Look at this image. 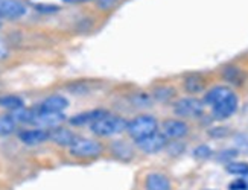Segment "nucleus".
<instances>
[{"label":"nucleus","instance_id":"1","mask_svg":"<svg viewBox=\"0 0 248 190\" xmlns=\"http://www.w3.org/2000/svg\"><path fill=\"white\" fill-rule=\"evenodd\" d=\"M128 128V122L121 117V116H111L107 114L102 119L96 120L94 123L90 125V130L93 134L99 135V137H110L121 134Z\"/></svg>","mask_w":248,"mask_h":190},{"label":"nucleus","instance_id":"2","mask_svg":"<svg viewBox=\"0 0 248 190\" xmlns=\"http://www.w3.org/2000/svg\"><path fill=\"white\" fill-rule=\"evenodd\" d=\"M126 131L134 140L143 139L146 135L157 132V120L154 116H148V114L137 116L131 122H128Z\"/></svg>","mask_w":248,"mask_h":190},{"label":"nucleus","instance_id":"3","mask_svg":"<svg viewBox=\"0 0 248 190\" xmlns=\"http://www.w3.org/2000/svg\"><path fill=\"white\" fill-rule=\"evenodd\" d=\"M64 120H66V116L62 113H53V111H45V110L35 108L34 117H32L31 123L38 126L40 130H53L61 126Z\"/></svg>","mask_w":248,"mask_h":190},{"label":"nucleus","instance_id":"4","mask_svg":"<svg viewBox=\"0 0 248 190\" xmlns=\"http://www.w3.org/2000/svg\"><path fill=\"white\" fill-rule=\"evenodd\" d=\"M102 152V145L92 139H78L70 146V154L78 158H92L98 157Z\"/></svg>","mask_w":248,"mask_h":190},{"label":"nucleus","instance_id":"5","mask_svg":"<svg viewBox=\"0 0 248 190\" xmlns=\"http://www.w3.org/2000/svg\"><path fill=\"white\" fill-rule=\"evenodd\" d=\"M204 111V103L197 98L180 99L174 105V113L178 117H198Z\"/></svg>","mask_w":248,"mask_h":190},{"label":"nucleus","instance_id":"6","mask_svg":"<svg viewBox=\"0 0 248 190\" xmlns=\"http://www.w3.org/2000/svg\"><path fill=\"white\" fill-rule=\"evenodd\" d=\"M136 145L140 151H143L146 154H155L166 146V135L160 132H154L151 135L143 137V139L136 140Z\"/></svg>","mask_w":248,"mask_h":190},{"label":"nucleus","instance_id":"7","mask_svg":"<svg viewBox=\"0 0 248 190\" xmlns=\"http://www.w3.org/2000/svg\"><path fill=\"white\" fill-rule=\"evenodd\" d=\"M26 6L20 0H0V17L8 20H16L23 17Z\"/></svg>","mask_w":248,"mask_h":190},{"label":"nucleus","instance_id":"8","mask_svg":"<svg viewBox=\"0 0 248 190\" xmlns=\"http://www.w3.org/2000/svg\"><path fill=\"white\" fill-rule=\"evenodd\" d=\"M18 139L25 145L35 146V145H41V143L50 140V132L47 130H40V128L38 130H26L18 134Z\"/></svg>","mask_w":248,"mask_h":190},{"label":"nucleus","instance_id":"9","mask_svg":"<svg viewBox=\"0 0 248 190\" xmlns=\"http://www.w3.org/2000/svg\"><path fill=\"white\" fill-rule=\"evenodd\" d=\"M238 108V98L234 96V93L222 102L213 105V116L217 119H227Z\"/></svg>","mask_w":248,"mask_h":190},{"label":"nucleus","instance_id":"10","mask_svg":"<svg viewBox=\"0 0 248 190\" xmlns=\"http://www.w3.org/2000/svg\"><path fill=\"white\" fill-rule=\"evenodd\" d=\"M187 131H189L187 125L183 120L172 119L163 123V134L169 137V139H181V137H185L187 134Z\"/></svg>","mask_w":248,"mask_h":190},{"label":"nucleus","instance_id":"11","mask_svg":"<svg viewBox=\"0 0 248 190\" xmlns=\"http://www.w3.org/2000/svg\"><path fill=\"white\" fill-rule=\"evenodd\" d=\"M69 107V101L61 96V94H53V96L46 98L40 103V110H45V111H53V113H62Z\"/></svg>","mask_w":248,"mask_h":190},{"label":"nucleus","instance_id":"12","mask_svg":"<svg viewBox=\"0 0 248 190\" xmlns=\"http://www.w3.org/2000/svg\"><path fill=\"white\" fill-rule=\"evenodd\" d=\"M105 110H92V111H85V113H81V114H77L73 116V117L69 119L70 125H75V126H82V125H87V123H94L96 120L102 119L104 116H107Z\"/></svg>","mask_w":248,"mask_h":190},{"label":"nucleus","instance_id":"13","mask_svg":"<svg viewBox=\"0 0 248 190\" xmlns=\"http://www.w3.org/2000/svg\"><path fill=\"white\" fill-rule=\"evenodd\" d=\"M50 132V140L53 143H57L60 146H72V143L77 140V135H75L70 130H66V128H61V126H58V128H53L49 131Z\"/></svg>","mask_w":248,"mask_h":190},{"label":"nucleus","instance_id":"14","mask_svg":"<svg viewBox=\"0 0 248 190\" xmlns=\"http://www.w3.org/2000/svg\"><path fill=\"white\" fill-rule=\"evenodd\" d=\"M146 190H170L169 178L163 174H149L145 181Z\"/></svg>","mask_w":248,"mask_h":190},{"label":"nucleus","instance_id":"15","mask_svg":"<svg viewBox=\"0 0 248 190\" xmlns=\"http://www.w3.org/2000/svg\"><path fill=\"white\" fill-rule=\"evenodd\" d=\"M233 91L227 87H224V86H218V87H213L207 94H206V98H204V102L209 103V105H217L219 102H222L224 99H227L229 96H232Z\"/></svg>","mask_w":248,"mask_h":190},{"label":"nucleus","instance_id":"16","mask_svg":"<svg viewBox=\"0 0 248 190\" xmlns=\"http://www.w3.org/2000/svg\"><path fill=\"white\" fill-rule=\"evenodd\" d=\"M0 107L14 111V110L25 107V103H23V99L18 96H14V94H5V96H0Z\"/></svg>","mask_w":248,"mask_h":190},{"label":"nucleus","instance_id":"17","mask_svg":"<svg viewBox=\"0 0 248 190\" xmlns=\"http://www.w3.org/2000/svg\"><path fill=\"white\" fill-rule=\"evenodd\" d=\"M185 88L189 93H198V91H201L204 88V81L198 75H192V76L186 78V81H185Z\"/></svg>","mask_w":248,"mask_h":190},{"label":"nucleus","instance_id":"18","mask_svg":"<svg viewBox=\"0 0 248 190\" xmlns=\"http://www.w3.org/2000/svg\"><path fill=\"white\" fill-rule=\"evenodd\" d=\"M227 172L236 176H247L248 175V163H242V161H234V163H229L227 164Z\"/></svg>","mask_w":248,"mask_h":190},{"label":"nucleus","instance_id":"19","mask_svg":"<svg viewBox=\"0 0 248 190\" xmlns=\"http://www.w3.org/2000/svg\"><path fill=\"white\" fill-rule=\"evenodd\" d=\"M16 130V122L13 120L11 116H0V134L8 135L11 132H14Z\"/></svg>","mask_w":248,"mask_h":190},{"label":"nucleus","instance_id":"20","mask_svg":"<svg viewBox=\"0 0 248 190\" xmlns=\"http://www.w3.org/2000/svg\"><path fill=\"white\" fill-rule=\"evenodd\" d=\"M224 78L229 82L233 84H241L242 82V73L238 67H227L224 70Z\"/></svg>","mask_w":248,"mask_h":190},{"label":"nucleus","instance_id":"21","mask_svg":"<svg viewBox=\"0 0 248 190\" xmlns=\"http://www.w3.org/2000/svg\"><path fill=\"white\" fill-rule=\"evenodd\" d=\"M154 96L158 99V101H169L172 96H174V90L170 87H160L155 90Z\"/></svg>","mask_w":248,"mask_h":190},{"label":"nucleus","instance_id":"22","mask_svg":"<svg viewBox=\"0 0 248 190\" xmlns=\"http://www.w3.org/2000/svg\"><path fill=\"white\" fill-rule=\"evenodd\" d=\"M113 152L116 154V155H119V157H122V154H126V157H131V149L124 143V142H117V143H114L113 145Z\"/></svg>","mask_w":248,"mask_h":190},{"label":"nucleus","instance_id":"23","mask_svg":"<svg viewBox=\"0 0 248 190\" xmlns=\"http://www.w3.org/2000/svg\"><path fill=\"white\" fill-rule=\"evenodd\" d=\"M119 2V0H96V5L102 11H108V9L114 8V5Z\"/></svg>","mask_w":248,"mask_h":190},{"label":"nucleus","instance_id":"24","mask_svg":"<svg viewBox=\"0 0 248 190\" xmlns=\"http://www.w3.org/2000/svg\"><path fill=\"white\" fill-rule=\"evenodd\" d=\"M193 154H195V157H198V158H207V157H210L212 151L209 149L207 146H200V147H197L195 151H193Z\"/></svg>","mask_w":248,"mask_h":190},{"label":"nucleus","instance_id":"25","mask_svg":"<svg viewBox=\"0 0 248 190\" xmlns=\"http://www.w3.org/2000/svg\"><path fill=\"white\" fill-rule=\"evenodd\" d=\"M230 190H245V178H238V179H234L233 183H230L229 186Z\"/></svg>","mask_w":248,"mask_h":190},{"label":"nucleus","instance_id":"26","mask_svg":"<svg viewBox=\"0 0 248 190\" xmlns=\"http://www.w3.org/2000/svg\"><path fill=\"white\" fill-rule=\"evenodd\" d=\"M35 8L40 13H57L58 11V6L55 5H37Z\"/></svg>","mask_w":248,"mask_h":190},{"label":"nucleus","instance_id":"27","mask_svg":"<svg viewBox=\"0 0 248 190\" xmlns=\"http://www.w3.org/2000/svg\"><path fill=\"white\" fill-rule=\"evenodd\" d=\"M6 55H8V46H6L5 41H3L2 38H0V61L5 59Z\"/></svg>","mask_w":248,"mask_h":190},{"label":"nucleus","instance_id":"28","mask_svg":"<svg viewBox=\"0 0 248 190\" xmlns=\"http://www.w3.org/2000/svg\"><path fill=\"white\" fill-rule=\"evenodd\" d=\"M66 3H85V2H90V0H62Z\"/></svg>","mask_w":248,"mask_h":190},{"label":"nucleus","instance_id":"29","mask_svg":"<svg viewBox=\"0 0 248 190\" xmlns=\"http://www.w3.org/2000/svg\"><path fill=\"white\" fill-rule=\"evenodd\" d=\"M244 178H245V190H248V175L244 176Z\"/></svg>","mask_w":248,"mask_h":190}]
</instances>
